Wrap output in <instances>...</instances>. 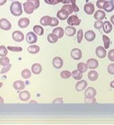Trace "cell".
I'll use <instances>...</instances> for the list:
<instances>
[{"mask_svg": "<svg viewBox=\"0 0 114 125\" xmlns=\"http://www.w3.org/2000/svg\"><path fill=\"white\" fill-rule=\"evenodd\" d=\"M84 37L88 41L91 42L95 39L96 34L93 30H88L84 34Z\"/></svg>", "mask_w": 114, "mask_h": 125, "instance_id": "14", "label": "cell"}, {"mask_svg": "<svg viewBox=\"0 0 114 125\" xmlns=\"http://www.w3.org/2000/svg\"><path fill=\"white\" fill-rule=\"evenodd\" d=\"M110 86H111L112 88H114V81H112V82L110 83Z\"/></svg>", "mask_w": 114, "mask_h": 125, "instance_id": "55", "label": "cell"}, {"mask_svg": "<svg viewBox=\"0 0 114 125\" xmlns=\"http://www.w3.org/2000/svg\"><path fill=\"white\" fill-rule=\"evenodd\" d=\"M104 1H105V0H98L96 1V6H97L98 8L100 9H103Z\"/></svg>", "mask_w": 114, "mask_h": 125, "instance_id": "46", "label": "cell"}, {"mask_svg": "<svg viewBox=\"0 0 114 125\" xmlns=\"http://www.w3.org/2000/svg\"><path fill=\"white\" fill-rule=\"evenodd\" d=\"M2 86H3V83H0V88H1V87H2Z\"/></svg>", "mask_w": 114, "mask_h": 125, "instance_id": "58", "label": "cell"}, {"mask_svg": "<svg viewBox=\"0 0 114 125\" xmlns=\"http://www.w3.org/2000/svg\"><path fill=\"white\" fill-rule=\"evenodd\" d=\"M102 28H103V30H104L105 33H109L112 31V29H113V26H112V24L110 23V22H109V21H105L104 22H103Z\"/></svg>", "mask_w": 114, "mask_h": 125, "instance_id": "21", "label": "cell"}, {"mask_svg": "<svg viewBox=\"0 0 114 125\" xmlns=\"http://www.w3.org/2000/svg\"><path fill=\"white\" fill-rule=\"evenodd\" d=\"M32 103H35V104H37V102H34V101H31L30 102H29V104H32Z\"/></svg>", "mask_w": 114, "mask_h": 125, "instance_id": "57", "label": "cell"}, {"mask_svg": "<svg viewBox=\"0 0 114 125\" xmlns=\"http://www.w3.org/2000/svg\"><path fill=\"white\" fill-rule=\"evenodd\" d=\"M7 54H8L7 49L3 45L0 46V56L4 57V56H6Z\"/></svg>", "mask_w": 114, "mask_h": 125, "instance_id": "36", "label": "cell"}, {"mask_svg": "<svg viewBox=\"0 0 114 125\" xmlns=\"http://www.w3.org/2000/svg\"><path fill=\"white\" fill-rule=\"evenodd\" d=\"M88 86V83L85 80L79 81L76 84L75 88L78 92H81Z\"/></svg>", "mask_w": 114, "mask_h": 125, "instance_id": "11", "label": "cell"}, {"mask_svg": "<svg viewBox=\"0 0 114 125\" xmlns=\"http://www.w3.org/2000/svg\"><path fill=\"white\" fill-rule=\"evenodd\" d=\"M12 67V64H8V65H7V66H5L3 68H2V70L1 71V74H4L6 73L7 72H8L9 70H10V68Z\"/></svg>", "mask_w": 114, "mask_h": 125, "instance_id": "41", "label": "cell"}, {"mask_svg": "<svg viewBox=\"0 0 114 125\" xmlns=\"http://www.w3.org/2000/svg\"><path fill=\"white\" fill-rule=\"evenodd\" d=\"M62 9L65 10L67 12L69 13V14H72V12H73V8H72V5H69V4H66L65 5H63L62 7Z\"/></svg>", "mask_w": 114, "mask_h": 125, "instance_id": "35", "label": "cell"}, {"mask_svg": "<svg viewBox=\"0 0 114 125\" xmlns=\"http://www.w3.org/2000/svg\"><path fill=\"white\" fill-rule=\"evenodd\" d=\"M67 24L70 26H79L81 23V20L76 15H71L67 19Z\"/></svg>", "mask_w": 114, "mask_h": 125, "instance_id": "3", "label": "cell"}, {"mask_svg": "<svg viewBox=\"0 0 114 125\" xmlns=\"http://www.w3.org/2000/svg\"><path fill=\"white\" fill-rule=\"evenodd\" d=\"M26 41L29 44H34L37 41L36 34L33 31H29L26 35Z\"/></svg>", "mask_w": 114, "mask_h": 125, "instance_id": "7", "label": "cell"}, {"mask_svg": "<svg viewBox=\"0 0 114 125\" xmlns=\"http://www.w3.org/2000/svg\"><path fill=\"white\" fill-rule=\"evenodd\" d=\"M83 36H84V33H83V30L80 29L77 33V38H78V43H80L83 39Z\"/></svg>", "mask_w": 114, "mask_h": 125, "instance_id": "39", "label": "cell"}, {"mask_svg": "<svg viewBox=\"0 0 114 125\" xmlns=\"http://www.w3.org/2000/svg\"><path fill=\"white\" fill-rule=\"evenodd\" d=\"M53 104H62L63 103V99L61 98H59L55 99V100L53 102Z\"/></svg>", "mask_w": 114, "mask_h": 125, "instance_id": "50", "label": "cell"}, {"mask_svg": "<svg viewBox=\"0 0 114 125\" xmlns=\"http://www.w3.org/2000/svg\"><path fill=\"white\" fill-rule=\"evenodd\" d=\"M44 1L47 4L51 5H54L57 4L56 0H44Z\"/></svg>", "mask_w": 114, "mask_h": 125, "instance_id": "48", "label": "cell"}, {"mask_svg": "<svg viewBox=\"0 0 114 125\" xmlns=\"http://www.w3.org/2000/svg\"><path fill=\"white\" fill-rule=\"evenodd\" d=\"M70 2H71V0H63L62 1V3L64 4H69Z\"/></svg>", "mask_w": 114, "mask_h": 125, "instance_id": "51", "label": "cell"}, {"mask_svg": "<svg viewBox=\"0 0 114 125\" xmlns=\"http://www.w3.org/2000/svg\"><path fill=\"white\" fill-rule=\"evenodd\" d=\"M33 31L38 35H42L44 34V29L43 27L39 25H36L33 27Z\"/></svg>", "mask_w": 114, "mask_h": 125, "instance_id": "29", "label": "cell"}, {"mask_svg": "<svg viewBox=\"0 0 114 125\" xmlns=\"http://www.w3.org/2000/svg\"><path fill=\"white\" fill-rule=\"evenodd\" d=\"M7 0H0V6L4 5L5 3L7 2Z\"/></svg>", "mask_w": 114, "mask_h": 125, "instance_id": "52", "label": "cell"}, {"mask_svg": "<svg viewBox=\"0 0 114 125\" xmlns=\"http://www.w3.org/2000/svg\"><path fill=\"white\" fill-rule=\"evenodd\" d=\"M96 55L100 58H104L106 56V49L102 46H99L96 49L95 51Z\"/></svg>", "mask_w": 114, "mask_h": 125, "instance_id": "9", "label": "cell"}, {"mask_svg": "<svg viewBox=\"0 0 114 125\" xmlns=\"http://www.w3.org/2000/svg\"><path fill=\"white\" fill-rule=\"evenodd\" d=\"M30 97V93L27 90H24L19 94V98L21 100L24 101V102H26V101L29 100Z\"/></svg>", "mask_w": 114, "mask_h": 125, "instance_id": "20", "label": "cell"}, {"mask_svg": "<svg viewBox=\"0 0 114 125\" xmlns=\"http://www.w3.org/2000/svg\"><path fill=\"white\" fill-rule=\"evenodd\" d=\"M21 75H22V77L24 79H29L31 77V72L28 69H24V70H23L22 71Z\"/></svg>", "mask_w": 114, "mask_h": 125, "instance_id": "31", "label": "cell"}, {"mask_svg": "<svg viewBox=\"0 0 114 125\" xmlns=\"http://www.w3.org/2000/svg\"><path fill=\"white\" fill-rule=\"evenodd\" d=\"M69 15V14L63 9H61V10H59L57 12V17L61 21H65L67 19H68Z\"/></svg>", "mask_w": 114, "mask_h": 125, "instance_id": "16", "label": "cell"}, {"mask_svg": "<svg viewBox=\"0 0 114 125\" xmlns=\"http://www.w3.org/2000/svg\"><path fill=\"white\" fill-rule=\"evenodd\" d=\"M103 9L106 10V12H112L114 9V3L112 2L111 1H105L103 5Z\"/></svg>", "mask_w": 114, "mask_h": 125, "instance_id": "15", "label": "cell"}, {"mask_svg": "<svg viewBox=\"0 0 114 125\" xmlns=\"http://www.w3.org/2000/svg\"><path fill=\"white\" fill-rule=\"evenodd\" d=\"M106 17V13L104 10H98L95 12L94 14V18L97 20V21H102Z\"/></svg>", "mask_w": 114, "mask_h": 125, "instance_id": "19", "label": "cell"}, {"mask_svg": "<svg viewBox=\"0 0 114 125\" xmlns=\"http://www.w3.org/2000/svg\"><path fill=\"white\" fill-rule=\"evenodd\" d=\"M28 1H31L34 4L35 7V9H37L39 7V5H40L39 0H28Z\"/></svg>", "mask_w": 114, "mask_h": 125, "instance_id": "47", "label": "cell"}, {"mask_svg": "<svg viewBox=\"0 0 114 125\" xmlns=\"http://www.w3.org/2000/svg\"><path fill=\"white\" fill-rule=\"evenodd\" d=\"M47 38H48V42H50V43H56L57 41V40H58V39H59V38L53 33L48 34Z\"/></svg>", "mask_w": 114, "mask_h": 125, "instance_id": "32", "label": "cell"}, {"mask_svg": "<svg viewBox=\"0 0 114 125\" xmlns=\"http://www.w3.org/2000/svg\"><path fill=\"white\" fill-rule=\"evenodd\" d=\"M12 39L16 42H21L24 39V35L20 31H15L12 33Z\"/></svg>", "mask_w": 114, "mask_h": 125, "instance_id": "8", "label": "cell"}, {"mask_svg": "<svg viewBox=\"0 0 114 125\" xmlns=\"http://www.w3.org/2000/svg\"><path fill=\"white\" fill-rule=\"evenodd\" d=\"M77 68L79 71L84 73V72H86L88 70V67L87 64H85L84 62H79V64L77 65Z\"/></svg>", "mask_w": 114, "mask_h": 125, "instance_id": "30", "label": "cell"}, {"mask_svg": "<svg viewBox=\"0 0 114 125\" xmlns=\"http://www.w3.org/2000/svg\"><path fill=\"white\" fill-rule=\"evenodd\" d=\"M108 73L111 75H114V63L110 64L108 67Z\"/></svg>", "mask_w": 114, "mask_h": 125, "instance_id": "44", "label": "cell"}, {"mask_svg": "<svg viewBox=\"0 0 114 125\" xmlns=\"http://www.w3.org/2000/svg\"><path fill=\"white\" fill-rule=\"evenodd\" d=\"M52 64H53V67L56 69H60L62 68L63 65V60L59 56H56V57L53 58V60H52Z\"/></svg>", "mask_w": 114, "mask_h": 125, "instance_id": "10", "label": "cell"}, {"mask_svg": "<svg viewBox=\"0 0 114 125\" xmlns=\"http://www.w3.org/2000/svg\"><path fill=\"white\" fill-rule=\"evenodd\" d=\"M52 17H49V16H44V17H42L40 20V23L41 25L43 26H49L50 21H51Z\"/></svg>", "mask_w": 114, "mask_h": 125, "instance_id": "25", "label": "cell"}, {"mask_svg": "<svg viewBox=\"0 0 114 125\" xmlns=\"http://www.w3.org/2000/svg\"><path fill=\"white\" fill-rule=\"evenodd\" d=\"M59 24V21L58 19L55 18V17H52L51 21H50V23L49 26H57V25Z\"/></svg>", "mask_w": 114, "mask_h": 125, "instance_id": "40", "label": "cell"}, {"mask_svg": "<svg viewBox=\"0 0 114 125\" xmlns=\"http://www.w3.org/2000/svg\"><path fill=\"white\" fill-rule=\"evenodd\" d=\"M87 65H88V68L91 70H94L98 68V62L97 60L95 58H90L87 61Z\"/></svg>", "mask_w": 114, "mask_h": 125, "instance_id": "12", "label": "cell"}, {"mask_svg": "<svg viewBox=\"0 0 114 125\" xmlns=\"http://www.w3.org/2000/svg\"><path fill=\"white\" fill-rule=\"evenodd\" d=\"M85 98L87 99H92L94 98L96 95V91L93 87H88L85 91Z\"/></svg>", "mask_w": 114, "mask_h": 125, "instance_id": "4", "label": "cell"}, {"mask_svg": "<svg viewBox=\"0 0 114 125\" xmlns=\"http://www.w3.org/2000/svg\"><path fill=\"white\" fill-rule=\"evenodd\" d=\"M108 56L110 61L114 62V49L110 50L108 52Z\"/></svg>", "mask_w": 114, "mask_h": 125, "instance_id": "45", "label": "cell"}, {"mask_svg": "<svg viewBox=\"0 0 114 125\" xmlns=\"http://www.w3.org/2000/svg\"><path fill=\"white\" fill-rule=\"evenodd\" d=\"M25 83L24 81L20 80L16 81L13 83V87L17 90H21L25 88Z\"/></svg>", "mask_w": 114, "mask_h": 125, "instance_id": "22", "label": "cell"}, {"mask_svg": "<svg viewBox=\"0 0 114 125\" xmlns=\"http://www.w3.org/2000/svg\"><path fill=\"white\" fill-rule=\"evenodd\" d=\"M88 77L90 81H95L97 80L98 77V73L96 71H91L89 72Z\"/></svg>", "mask_w": 114, "mask_h": 125, "instance_id": "27", "label": "cell"}, {"mask_svg": "<svg viewBox=\"0 0 114 125\" xmlns=\"http://www.w3.org/2000/svg\"><path fill=\"white\" fill-rule=\"evenodd\" d=\"M111 1H112V2H113L114 3V0H111Z\"/></svg>", "mask_w": 114, "mask_h": 125, "instance_id": "59", "label": "cell"}, {"mask_svg": "<svg viewBox=\"0 0 114 125\" xmlns=\"http://www.w3.org/2000/svg\"><path fill=\"white\" fill-rule=\"evenodd\" d=\"M24 9L27 14H32L33 11L35 10V7L31 1L27 0L26 2L24 3Z\"/></svg>", "mask_w": 114, "mask_h": 125, "instance_id": "2", "label": "cell"}, {"mask_svg": "<svg viewBox=\"0 0 114 125\" xmlns=\"http://www.w3.org/2000/svg\"><path fill=\"white\" fill-rule=\"evenodd\" d=\"M10 12L12 13L14 16L18 17L22 14V4L19 1H14L10 5Z\"/></svg>", "mask_w": 114, "mask_h": 125, "instance_id": "1", "label": "cell"}, {"mask_svg": "<svg viewBox=\"0 0 114 125\" xmlns=\"http://www.w3.org/2000/svg\"><path fill=\"white\" fill-rule=\"evenodd\" d=\"M7 49L9 50L10 51L18 52H21L22 51V48L20 47H11V46H8L7 47Z\"/></svg>", "mask_w": 114, "mask_h": 125, "instance_id": "38", "label": "cell"}, {"mask_svg": "<svg viewBox=\"0 0 114 125\" xmlns=\"http://www.w3.org/2000/svg\"><path fill=\"white\" fill-rule=\"evenodd\" d=\"M4 103V100L1 96H0V104H3Z\"/></svg>", "mask_w": 114, "mask_h": 125, "instance_id": "54", "label": "cell"}, {"mask_svg": "<svg viewBox=\"0 0 114 125\" xmlns=\"http://www.w3.org/2000/svg\"><path fill=\"white\" fill-rule=\"evenodd\" d=\"M84 9L86 13L91 15V14H93V12H95V6L91 3H88L84 5Z\"/></svg>", "mask_w": 114, "mask_h": 125, "instance_id": "13", "label": "cell"}, {"mask_svg": "<svg viewBox=\"0 0 114 125\" xmlns=\"http://www.w3.org/2000/svg\"><path fill=\"white\" fill-rule=\"evenodd\" d=\"M60 75L63 79H69L72 75V73L68 70H64L60 73Z\"/></svg>", "mask_w": 114, "mask_h": 125, "instance_id": "34", "label": "cell"}, {"mask_svg": "<svg viewBox=\"0 0 114 125\" xmlns=\"http://www.w3.org/2000/svg\"><path fill=\"white\" fill-rule=\"evenodd\" d=\"M9 62H10V60L9 58L6 56H4V57H2L0 58V64L1 66H7L9 64Z\"/></svg>", "mask_w": 114, "mask_h": 125, "instance_id": "37", "label": "cell"}, {"mask_svg": "<svg viewBox=\"0 0 114 125\" xmlns=\"http://www.w3.org/2000/svg\"><path fill=\"white\" fill-rule=\"evenodd\" d=\"M102 39H103V42H104V48L106 49H108L109 47H110V38L106 36L105 35H102Z\"/></svg>", "mask_w": 114, "mask_h": 125, "instance_id": "33", "label": "cell"}, {"mask_svg": "<svg viewBox=\"0 0 114 125\" xmlns=\"http://www.w3.org/2000/svg\"><path fill=\"white\" fill-rule=\"evenodd\" d=\"M71 3L74 12H78L79 11V7L76 5V0H71Z\"/></svg>", "mask_w": 114, "mask_h": 125, "instance_id": "42", "label": "cell"}, {"mask_svg": "<svg viewBox=\"0 0 114 125\" xmlns=\"http://www.w3.org/2000/svg\"><path fill=\"white\" fill-rule=\"evenodd\" d=\"M86 104H93L94 103L96 102V99L94 98L92 99H87L86 98Z\"/></svg>", "mask_w": 114, "mask_h": 125, "instance_id": "49", "label": "cell"}, {"mask_svg": "<svg viewBox=\"0 0 114 125\" xmlns=\"http://www.w3.org/2000/svg\"><path fill=\"white\" fill-rule=\"evenodd\" d=\"M27 51L31 54H37L40 51V47H39L38 45H31V46H29L27 48Z\"/></svg>", "mask_w": 114, "mask_h": 125, "instance_id": "28", "label": "cell"}, {"mask_svg": "<svg viewBox=\"0 0 114 125\" xmlns=\"http://www.w3.org/2000/svg\"><path fill=\"white\" fill-rule=\"evenodd\" d=\"M56 1L57 2V3H61L63 1V0H56Z\"/></svg>", "mask_w": 114, "mask_h": 125, "instance_id": "56", "label": "cell"}, {"mask_svg": "<svg viewBox=\"0 0 114 125\" xmlns=\"http://www.w3.org/2000/svg\"><path fill=\"white\" fill-rule=\"evenodd\" d=\"M30 23V21L29 19L27 18H22L18 21V24L19 27L21 28H25L29 26Z\"/></svg>", "mask_w": 114, "mask_h": 125, "instance_id": "18", "label": "cell"}, {"mask_svg": "<svg viewBox=\"0 0 114 125\" xmlns=\"http://www.w3.org/2000/svg\"><path fill=\"white\" fill-rule=\"evenodd\" d=\"M70 56L73 59L76 60H80L82 57V52L80 49L75 48L71 51L70 52Z\"/></svg>", "mask_w": 114, "mask_h": 125, "instance_id": "6", "label": "cell"}, {"mask_svg": "<svg viewBox=\"0 0 114 125\" xmlns=\"http://www.w3.org/2000/svg\"><path fill=\"white\" fill-rule=\"evenodd\" d=\"M110 21H111V22L114 25V15H112L111 18H110Z\"/></svg>", "mask_w": 114, "mask_h": 125, "instance_id": "53", "label": "cell"}, {"mask_svg": "<svg viewBox=\"0 0 114 125\" xmlns=\"http://www.w3.org/2000/svg\"><path fill=\"white\" fill-rule=\"evenodd\" d=\"M42 70H43L42 66L38 63L34 64L31 66V72H32L33 73L35 74V75H39V74L41 73Z\"/></svg>", "mask_w": 114, "mask_h": 125, "instance_id": "17", "label": "cell"}, {"mask_svg": "<svg viewBox=\"0 0 114 125\" xmlns=\"http://www.w3.org/2000/svg\"><path fill=\"white\" fill-rule=\"evenodd\" d=\"M52 33H54L59 39H61V37H63V35H64L65 31L63 30V29L61 27H57V28L53 29Z\"/></svg>", "mask_w": 114, "mask_h": 125, "instance_id": "23", "label": "cell"}, {"mask_svg": "<svg viewBox=\"0 0 114 125\" xmlns=\"http://www.w3.org/2000/svg\"><path fill=\"white\" fill-rule=\"evenodd\" d=\"M12 27V25L8 20L6 19H1L0 20V28L3 30H9Z\"/></svg>", "mask_w": 114, "mask_h": 125, "instance_id": "5", "label": "cell"}, {"mask_svg": "<svg viewBox=\"0 0 114 125\" xmlns=\"http://www.w3.org/2000/svg\"><path fill=\"white\" fill-rule=\"evenodd\" d=\"M102 25H103V22H102V21H97L95 22L94 27H95V28L98 30V29H100L102 28Z\"/></svg>", "mask_w": 114, "mask_h": 125, "instance_id": "43", "label": "cell"}, {"mask_svg": "<svg viewBox=\"0 0 114 125\" xmlns=\"http://www.w3.org/2000/svg\"><path fill=\"white\" fill-rule=\"evenodd\" d=\"M65 33L66 35L69 36V37H71L73 36L76 33V29L73 26H67L65 28Z\"/></svg>", "mask_w": 114, "mask_h": 125, "instance_id": "24", "label": "cell"}, {"mask_svg": "<svg viewBox=\"0 0 114 125\" xmlns=\"http://www.w3.org/2000/svg\"><path fill=\"white\" fill-rule=\"evenodd\" d=\"M72 76L76 80H80L83 77V73L78 70H74L73 72H72Z\"/></svg>", "mask_w": 114, "mask_h": 125, "instance_id": "26", "label": "cell"}]
</instances>
